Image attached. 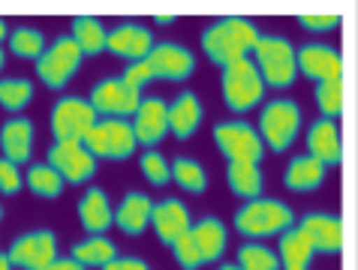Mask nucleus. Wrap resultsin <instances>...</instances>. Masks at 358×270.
I'll return each mask as SVG.
<instances>
[{"instance_id": "16", "label": "nucleus", "mask_w": 358, "mask_h": 270, "mask_svg": "<svg viewBox=\"0 0 358 270\" xmlns=\"http://www.w3.org/2000/svg\"><path fill=\"white\" fill-rule=\"evenodd\" d=\"M133 133L136 142L145 147L160 144L169 133V105L160 96H145L138 112L133 114Z\"/></svg>"}, {"instance_id": "8", "label": "nucleus", "mask_w": 358, "mask_h": 270, "mask_svg": "<svg viewBox=\"0 0 358 270\" xmlns=\"http://www.w3.org/2000/svg\"><path fill=\"white\" fill-rule=\"evenodd\" d=\"M214 144L220 147L226 163H262L265 142L259 129L250 126L247 120H223L214 126Z\"/></svg>"}, {"instance_id": "3", "label": "nucleus", "mask_w": 358, "mask_h": 270, "mask_svg": "<svg viewBox=\"0 0 358 270\" xmlns=\"http://www.w3.org/2000/svg\"><path fill=\"white\" fill-rule=\"evenodd\" d=\"M253 63L268 87L286 90V87H292L298 78V48L286 36L262 33L253 48Z\"/></svg>"}, {"instance_id": "18", "label": "nucleus", "mask_w": 358, "mask_h": 270, "mask_svg": "<svg viewBox=\"0 0 358 270\" xmlns=\"http://www.w3.org/2000/svg\"><path fill=\"white\" fill-rule=\"evenodd\" d=\"M304 142H307V153L313 159H320L325 168L343 163V142H341V129L334 126V120L316 117L310 129H307Z\"/></svg>"}, {"instance_id": "5", "label": "nucleus", "mask_w": 358, "mask_h": 270, "mask_svg": "<svg viewBox=\"0 0 358 270\" xmlns=\"http://www.w3.org/2000/svg\"><path fill=\"white\" fill-rule=\"evenodd\" d=\"M298 133H301V105L295 99H271L262 105L259 135L268 150L286 153L295 144Z\"/></svg>"}, {"instance_id": "45", "label": "nucleus", "mask_w": 358, "mask_h": 270, "mask_svg": "<svg viewBox=\"0 0 358 270\" xmlns=\"http://www.w3.org/2000/svg\"><path fill=\"white\" fill-rule=\"evenodd\" d=\"M6 36H9V30H6V22H3V18H0V43H3Z\"/></svg>"}, {"instance_id": "2", "label": "nucleus", "mask_w": 358, "mask_h": 270, "mask_svg": "<svg viewBox=\"0 0 358 270\" xmlns=\"http://www.w3.org/2000/svg\"><path fill=\"white\" fill-rule=\"evenodd\" d=\"M292 225H298L292 207L277 202V198H253V202H244L235 210V228L250 240L280 237Z\"/></svg>"}, {"instance_id": "24", "label": "nucleus", "mask_w": 358, "mask_h": 270, "mask_svg": "<svg viewBox=\"0 0 358 270\" xmlns=\"http://www.w3.org/2000/svg\"><path fill=\"white\" fill-rule=\"evenodd\" d=\"M277 240H280V243H277V255H280L283 270H310L313 258H316V246L301 225H292L289 232H283Z\"/></svg>"}, {"instance_id": "42", "label": "nucleus", "mask_w": 358, "mask_h": 270, "mask_svg": "<svg viewBox=\"0 0 358 270\" xmlns=\"http://www.w3.org/2000/svg\"><path fill=\"white\" fill-rule=\"evenodd\" d=\"M45 270H87L85 264H78L76 258H57V262H52Z\"/></svg>"}, {"instance_id": "40", "label": "nucleus", "mask_w": 358, "mask_h": 270, "mask_svg": "<svg viewBox=\"0 0 358 270\" xmlns=\"http://www.w3.org/2000/svg\"><path fill=\"white\" fill-rule=\"evenodd\" d=\"M298 24L304 30H313V33H328L341 24V15H298Z\"/></svg>"}, {"instance_id": "22", "label": "nucleus", "mask_w": 358, "mask_h": 270, "mask_svg": "<svg viewBox=\"0 0 358 270\" xmlns=\"http://www.w3.org/2000/svg\"><path fill=\"white\" fill-rule=\"evenodd\" d=\"M151 213H154V202L145 193H127L121 198V204L115 210V225L121 228L127 237H138L145 234V228H151Z\"/></svg>"}, {"instance_id": "28", "label": "nucleus", "mask_w": 358, "mask_h": 270, "mask_svg": "<svg viewBox=\"0 0 358 270\" xmlns=\"http://www.w3.org/2000/svg\"><path fill=\"white\" fill-rule=\"evenodd\" d=\"M69 258H76L85 267H106L108 262L117 258V246L106 234H87L85 240H78L73 246V255Z\"/></svg>"}, {"instance_id": "36", "label": "nucleus", "mask_w": 358, "mask_h": 270, "mask_svg": "<svg viewBox=\"0 0 358 270\" xmlns=\"http://www.w3.org/2000/svg\"><path fill=\"white\" fill-rule=\"evenodd\" d=\"M138 168L148 177V183L154 186H166L172 180V163H166V156L157 153V150H145L142 159H138Z\"/></svg>"}, {"instance_id": "37", "label": "nucleus", "mask_w": 358, "mask_h": 270, "mask_svg": "<svg viewBox=\"0 0 358 270\" xmlns=\"http://www.w3.org/2000/svg\"><path fill=\"white\" fill-rule=\"evenodd\" d=\"M172 253H175V262L181 264L184 270H196L199 264H205L202 262V253H199V246H196L193 232H187L184 237H178L175 243H172Z\"/></svg>"}, {"instance_id": "43", "label": "nucleus", "mask_w": 358, "mask_h": 270, "mask_svg": "<svg viewBox=\"0 0 358 270\" xmlns=\"http://www.w3.org/2000/svg\"><path fill=\"white\" fill-rule=\"evenodd\" d=\"M0 270H15V264L9 262V255H6V253H0Z\"/></svg>"}, {"instance_id": "29", "label": "nucleus", "mask_w": 358, "mask_h": 270, "mask_svg": "<svg viewBox=\"0 0 358 270\" xmlns=\"http://www.w3.org/2000/svg\"><path fill=\"white\" fill-rule=\"evenodd\" d=\"M69 36L76 39V45L82 48L85 57L106 52V43H108V30L94 15H76L73 18V33H69Z\"/></svg>"}, {"instance_id": "41", "label": "nucleus", "mask_w": 358, "mask_h": 270, "mask_svg": "<svg viewBox=\"0 0 358 270\" xmlns=\"http://www.w3.org/2000/svg\"><path fill=\"white\" fill-rule=\"evenodd\" d=\"M103 270H151L145 258H136V255H117L115 262H108Z\"/></svg>"}, {"instance_id": "46", "label": "nucleus", "mask_w": 358, "mask_h": 270, "mask_svg": "<svg viewBox=\"0 0 358 270\" xmlns=\"http://www.w3.org/2000/svg\"><path fill=\"white\" fill-rule=\"evenodd\" d=\"M217 270H241V267H238V262H229V264H220Z\"/></svg>"}, {"instance_id": "23", "label": "nucleus", "mask_w": 358, "mask_h": 270, "mask_svg": "<svg viewBox=\"0 0 358 270\" xmlns=\"http://www.w3.org/2000/svg\"><path fill=\"white\" fill-rule=\"evenodd\" d=\"M78 219H82L87 234H106L115 225V210H112L106 189H99V186L85 189V195L78 198Z\"/></svg>"}, {"instance_id": "34", "label": "nucleus", "mask_w": 358, "mask_h": 270, "mask_svg": "<svg viewBox=\"0 0 358 270\" xmlns=\"http://www.w3.org/2000/svg\"><path fill=\"white\" fill-rule=\"evenodd\" d=\"M238 267L241 270H283L280 267V255L274 249L262 246L259 240H250L238 249Z\"/></svg>"}, {"instance_id": "47", "label": "nucleus", "mask_w": 358, "mask_h": 270, "mask_svg": "<svg viewBox=\"0 0 358 270\" xmlns=\"http://www.w3.org/2000/svg\"><path fill=\"white\" fill-rule=\"evenodd\" d=\"M3 63H6V52H3V45H0V69H3Z\"/></svg>"}, {"instance_id": "39", "label": "nucleus", "mask_w": 358, "mask_h": 270, "mask_svg": "<svg viewBox=\"0 0 358 270\" xmlns=\"http://www.w3.org/2000/svg\"><path fill=\"white\" fill-rule=\"evenodd\" d=\"M22 186H24L22 168H18L15 163H9L6 156H0V193H3V195H15Z\"/></svg>"}, {"instance_id": "1", "label": "nucleus", "mask_w": 358, "mask_h": 270, "mask_svg": "<svg viewBox=\"0 0 358 270\" xmlns=\"http://www.w3.org/2000/svg\"><path fill=\"white\" fill-rule=\"evenodd\" d=\"M259 36H262L259 27H256L250 18L226 15L202 30V52L211 63L226 69L229 63H238V60L250 57L256 43H259Z\"/></svg>"}, {"instance_id": "48", "label": "nucleus", "mask_w": 358, "mask_h": 270, "mask_svg": "<svg viewBox=\"0 0 358 270\" xmlns=\"http://www.w3.org/2000/svg\"><path fill=\"white\" fill-rule=\"evenodd\" d=\"M0 219H3V207H0Z\"/></svg>"}, {"instance_id": "11", "label": "nucleus", "mask_w": 358, "mask_h": 270, "mask_svg": "<svg viewBox=\"0 0 358 270\" xmlns=\"http://www.w3.org/2000/svg\"><path fill=\"white\" fill-rule=\"evenodd\" d=\"M6 255H9V262L22 270H45L52 262H57V234L52 228L24 232L22 237L13 240Z\"/></svg>"}, {"instance_id": "9", "label": "nucleus", "mask_w": 358, "mask_h": 270, "mask_svg": "<svg viewBox=\"0 0 358 270\" xmlns=\"http://www.w3.org/2000/svg\"><path fill=\"white\" fill-rule=\"evenodd\" d=\"M99 114L94 112L91 99L61 96L52 108V133L55 142H85L87 133L96 126Z\"/></svg>"}, {"instance_id": "7", "label": "nucleus", "mask_w": 358, "mask_h": 270, "mask_svg": "<svg viewBox=\"0 0 358 270\" xmlns=\"http://www.w3.org/2000/svg\"><path fill=\"white\" fill-rule=\"evenodd\" d=\"M82 48L76 45L73 36H57L52 45L45 48L36 60V78L43 82L48 90H64L69 84V78L78 73L82 66Z\"/></svg>"}, {"instance_id": "19", "label": "nucleus", "mask_w": 358, "mask_h": 270, "mask_svg": "<svg viewBox=\"0 0 358 270\" xmlns=\"http://www.w3.org/2000/svg\"><path fill=\"white\" fill-rule=\"evenodd\" d=\"M151 228L160 243L172 246L178 237H184L190 232V210H187L184 202L178 198H166V202H157L154 204V213H151Z\"/></svg>"}, {"instance_id": "20", "label": "nucleus", "mask_w": 358, "mask_h": 270, "mask_svg": "<svg viewBox=\"0 0 358 270\" xmlns=\"http://www.w3.org/2000/svg\"><path fill=\"white\" fill-rule=\"evenodd\" d=\"M202 120H205V108L199 103V96L193 90H181L175 96V103L169 105V133L178 142H187V138H193L199 133Z\"/></svg>"}, {"instance_id": "6", "label": "nucleus", "mask_w": 358, "mask_h": 270, "mask_svg": "<svg viewBox=\"0 0 358 270\" xmlns=\"http://www.w3.org/2000/svg\"><path fill=\"white\" fill-rule=\"evenodd\" d=\"M87 150L96 159H108V163H124L136 153V133H133V120L121 117H99L96 126L85 138Z\"/></svg>"}, {"instance_id": "25", "label": "nucleus", "mask_w": 358, "mask_h": 270, "mask_svg": "<svg viewBox=\"0 0 358 270\" xmlns=\"http://www.w3.org/2000/svg\"><path fill=\"white\" fill-rule=\"evenodd\" d=\"M325 172L328 168L320 159H313L310 153H301L289 159V165L283 172V183L292 193H313V189H320L325 183Z\"/></svg>"}, {"instance_id": "38", "label": "nucleus", "mask_w": 358, "mask_h": 270, "mask_svg": "<svg viewBox=\"0 0 358 270\" xmlns=\"http://www.w3.org/2000/svg\"><path fill=\"white\" fill-rule=\"evenodd\" d=\"M121 78H124L127 87L136 90V93H142L148 84L157 82V75H154V69H151V63H148V60H136V63H127V69H124Z\"/></svg>"}, {"instance_id": "35", "label": "nucleus", "mask_w": 358, "mask_h": 270, "mask_svg": "<svg viewBox=\"0 0 358 270\" xmlns=\"http://www.w3.org/2000/svg\"><path fill=\"white\" fill-rule=\"evenodd\" d=\"M316 105H320L322 117L337 120L343 114V78H328V82L316 84Z\"/></svg>"}, {"instance_id": "12", "label": "nucleus", "mask_w": 358, "mask_h": 270, "mask_svg": "<svg viewBox=\"0 0 358 270\" xmlns=\"http://www.w3.org/2000/svg\"><path fill=\"white\" fill-rule=\"evenodd\" d=\"M91 105L99 117H121L130 120L138 105H142V93L124 84V78H103L91 90Z\"/></svg>"}, {"instance_id": "30", "label": "nucleus", "mask_w": 358, "mask_h": 270, "mask_svg": "<svg viewBox=\"0 0 358 270\" xmlns=\"http://www.w3.org/2000/svg\"><path fill=\"white\" fill-rule=\"evenodd\" d=\"M24 186L31 189V193L36 198H45V202H55V198H61L66 180L55 172L48 163H34L31 168H27L24 174Z\"/></svg>"}, {"instance_id": "44", "label": "nucleus", "mask_w": 358, "mask_h": 270, "mask_svg": "<svg viewBox=\"0 0 358 270\" xmlns=\"http://www.w3.org/2000/svg\"><path fill=\"white\" fill-rule=\"evenodd\" d=\"M175 15H157V24H172Z\"/></svg>"}, {"instance_id": "13", "label": "nucleus", "mask_w": 358, "mask_h": 270, "mask_svg": "<svg viewBox=\"0 0 358 270\" xmlns=\"http://www.w3.org/2000/svg\"><path fill=\"white\" fill-rule=\"evenodd\" d=\"M145 60L151 63L154 75L163 82H184L196 73V57L181 43H157Z\"/></svg>"}, {"instance_id": "10", "label": "nucleus", "mask_w": 358, "mask_h": 270, "mask_svg": "<svg viewBox=\"0 0 358 270\" xmlns=\"http://www.w3.org/2000/svg\"><path fill=\"white\" fill-rule=\"evenodd\" d=\"M45 163L52 165L69 186H82L96 174L99 159L87 150L85 142H55L52 150H48Z\"/></svg>"}, {"instance_id": "17", "label": "nucleus", "mask_w": 358, "mask_h": 270, "mask_svg": "<svg viewBox=\"0 0 358 270\" xmlns=\"http://www.w3.org/2000/svg\"><path fill=\"white\" fill-rule=\"evenodd\" d=\"M307 232V237L313 240L316 253L322 255H337L343 249V219L337 213H325V210H313L304 213L298 223Z\"/></svg>"}, {"instance_id": "15", "label": "nucleus", "mask_w": 358, "mask_h": 270, "mask_svg": "<svg viewBox=\"0 0 358 270\" xmlns=\"http://www.w3.org/2000/svg\"><path fill=\"white\" fill-rule=\"evenodd\" d=\"M298 73L310 82H328V78H343V57L337 48L325 43H307L298 48Z\"/></svg>"}, {"instance_id": "27", "label": "nucleus", "mask_w": 358, "mask_h": 270, "mask_svg": "<svg viewBox=\"0 0 358 270\" xmlns=\"http://www.w3.org/2000/svg\"><path fill=\"white\" fill-rule=\"evenodd\" d=\"M226 183L238 198L253 202V198H262L265 177L256 163H226Z\"/></svg>"}, {"instance_id": "4", "label": "nucleus", "mask_w": 358, "mask_h": 270, "mask_svg": "<svg viewBox=\"0 0 358 270\" xmlns=\"http://www.w3.org/2000/svg\"><path fill=\"white\" fill-rule=\"evenodd\" d=\"M220 84H223V99H226L229 112H235V114L253 112V108L265 99V90H268V84L259 75V69H256V63H253V57L229 63L223 69Z\"/></svg>"}, {"instance_id": "32", "label": "nucleus", "mask_w": 358, "mask_h": 270, "mask_svg": "<svg viewBox=\"0 0 358 270\" xmlns=\"http://www.w3.org/2000/svg\"><path fill=\"white\" fill-rule=\"evenodd\" d=\"M34 103V84L27 78H3L0 82V105L9 114H22Z\"/></svg>"}, {"instance_id": "33", "label": "nucleus", "mask_w": 358, "mask_h": 270, "mask_svg": "<svg viewBox=\"0 0 358 270\" xmlns=\"http://www.w3.org/2000/svg\"><path fill=\"white\" fill-rule=\"evenodd\" d=\"M9 52L22 60H39V54L45 52V39L36 27H15L9 30Z\"/></svg>"}, {"instance_id": "26", "label": "nucleus", "mask_w": 358, "mask_h": 270, "mask_svg": "<svg viewBox=\"0 0 358 270\" xmlns=\"http://www.w3.org/2000/svg\"><path fill=\"white\" fill-rule=\"evenodd\" d=\"M190 232L196 237L199 253H202V262H217V258H223L226 243H229V232H226V225L220 223V219L205 216V219H199Z\"/></svg>"}, {"instance_id": "14", "label": "nucleus", "mask_w": 358, "mask_h": 270, "mask_svg": "<svg viewBox=\"0 0 358 270\" xmlns=\"http://www.w3.org/2000/svg\"><path fill=\"white\" fill-rule=\"evenodd\" d=\"M154 36L151 30L138 22H121L117 27L108 30V43L106 52H112L115 57H124L127 63H136V60H145L154 48Z\"/></svg>"}, {"instance_id": "21", "label": "nucleus", "mask_w": 358, "mask_h": 270, "mask_svg": "<svg viewBox=\"0 0 358 270\" xmlns=\"http://www.w3.org/2000/svg\"><path fill=\"white\" fill-rule=\"evenodd\" d=\"M34 123L22 114H13L6 120L3 126H0V150H3V156L9 163L22 165L31 159L34 153Z\"/></svg>"}, {"instance_id": "31", "label": "nucleus", "mask_w": 358, "mask_h": 270, "mask_svg": "<svg viewBox=\"0 0 358 270\" xmlns=\"http://www.w3.org/2000/svg\"><path fill=\"white\" fill-rule=\"evenodd\" d=\"M172 180L184 193L190 195H202L208 189V172L199 159H190V156H178L172 163Z\"/></svg>"}]
</instances>
